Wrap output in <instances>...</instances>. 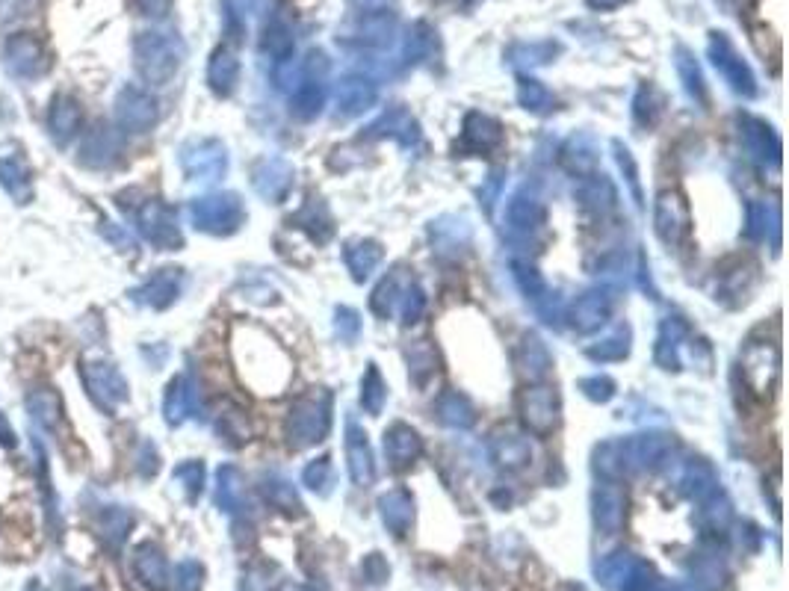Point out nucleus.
<instances>
[{
	"mask_svg": "<svg viewBox=\"0 0 789 591\" xmlns=\"http://www.w3.org/2000/svg\"><path fill=\"white\" fill-rule=\"evenodd\" d=\"M133 51H136L139 74L154 86L169 83L181 66V45L166 33H142Z\"/></svg>",
	"mask_w": 789,
	"mask_h": 591,
	"instance_id": "nucleus-1",
	"label": "nucleus"
},
{
	"mask_svg": "<svg viewBox=\"0 0 789 591\" xmlns=\"http://www.w3.org/2000/svg\"><path fill=\"white\" fill-rule=\"evenodd\" d=\"M3 63L15 77L36 80L51 68V57L48 48L33 33H15L3 45Z\"/></svg>",
	"mask_w": 789,
	"mask_h": 591,
	"instance_id": "nucleus-2",
	"label": "nucleus"
},
{
	"mask_svg": "<svg viewBox=\"0 0 789 591\" xmlns=\"http://www.w3.org/2000/svg\"><path fill=\"white\" fill-rule=\"evenodd\" d=\"M597 577L606 589L612 591H651L654 580H651V568L645 562H639L630 553H612L609 559H603L597 565Z\"/></svg>",
	"mask_w": 789,
	"mask_h": 591,
	"instance_id": "nucleus-3",
	"label": "nucleus"
},
{
	"mask_svg": "<svg viewBox=\"0 0 789 591\" xmlns=\"http://www.w3.org/2000/svg\"><path fill=\"white\" fill-rule=\"evenodd\" d=\"M116 113H119V122H122L125 128L142 131V128H148V125L157 119V104H154L151 95H145V92H139V89H125L122 98H119Z\"/></svg>",
	"mask_w": 789,
	"mask_h": 591,
	"instance_id": "nucleus-4",
	"label": "nucleus"
},
{
	"mask_svg": "<svg viewBox=\"0 0 789 591\" xmlns=\"http://www.w3.org/2000/svg\"><path fill=\"white\" fill-rule=\"evenodd\" d=\"M48 128H51V136H54L60 145H66L68 139L77 133V128H80V107H77L71 98H66V95L54 98L51 113H48Z\"/></svg>",
	"mask_w": 789,
	"mask_h": 591,
	"instance_id": "nucleus-5",
	"label": "nucleus"
},
{
	"mask_svg": "<svg viewBox=\"0 0 789 591\" xmlns=\"http://www.w3.org/2000/svg\"><path fill=\"white\" fill-rule=\"evenodd\" d=\"M136 574L139 580L151 591H166L169 586V571H166V559L160 556V550L154 547H142L136 556Z\"/></svg>",
	"mask_w": 789,
	"mask_h": 591,
	"instance_id": "nucleus-6",
	"label": "nucleus"
},
{
	"mask_svg": "<svg viewBox=\"0 0 789 591\" xmlns=\"http://www.w3.org/2000/svg\"><path fill=\"white\" fill-rule=\"evenodd\" d=\"M237 71H240V66H237L234 54L228 48H219L213 54V60H210V71H207L210 74V86L219 89V92H228L234 86V80H237Z\"/></svg>",
	"mask_w": 789,
	"mask_h": 591,
	"instance_id": "nucleus-7",
	"label": "nucleus"
},
{
	"mask_svg": "<svg viewBox=\"0 0 789 591\" xmlns=\"http://www.w3.org/2000/svg\"><path fill=\"white\" fill-rule=\"evenodd\" d=\"M594 515H597V524L603 526L606 532H615L621 526V521H624V500L618 494L606 491V494L597 497V512Z\"/></svg>",
	"mask_w": 789,
	"mask_h": 591,
	"instance_id": "nucleus-8",
	"label": "nucleus"
},
{
	"mask_svg": "<svg viewBox=\"0 0 789 591\" xmlns=\"http://www.w3.org/2000/svg\"><path fill=\"white\" fill-rule=\"evenodd\" d=\"M382 515H385V524L394 529L396 535H402L408 524H411V503L405 494H394V497H385L382 500Z\"/></svg>",
	"mask_w": 789,
	"mask_h": 591,
	"instance_id": "nucleus-9",
	"label": "nucleus"
},
{
	"mask_svg": "<svg viewBox=\"0 0 789 591\" xmlns=\"http://www.w3.org/2000/svg\"><path fill=\"white\" fill-rule=\"evenodd\" d=\"M0 184H3L12 196L18 198V201L30 198V190H27V172H24L15 160H3V163H0Z\"/></svg>",
	"mask_w": 789,
	"mask_h": 591,
	"instance_id": "nucleus-10",
	"label": "nucleus"
},
{
	"mask_svg": "<svg viewBox=\"0 0 789 591\" xmlns=\"http://www.w3.org/2000/svg\"><path fill=\"white\" fill-rule=\"evenodd\" d=\"M33 12H36V0H0V27L6 30L12 24H21Z\"/></svg>",
	"mask_w": 789,
	"mask_h": 591,
	"instance_id": "nucleus-11",
	"label": "nucleus"
},
{
	"mask_svg": "<svg viewBox=\"0 0 789 591\" xmlns=\"http://www.w3.org/2000/svg\"><path fill=\"white\" fill-rule=\"evenodd\" d=\"M39 399L45 402V405H39L36 399H30V411L36 414V420H42L45 426H57V420H60V399H57V394H39Z\"/></svg>",
	"mask_w": 789,
	"mask_h": 591,
	"instance_id": "nucleus-12",
	"label": "nucleus"
},
{
	"mask_svg": "<svg viewBox=\"0 0 789 591\" xmlns=\"http://www.w3.org/2000/svg\"><path fill=\"white\" fill-rule=\"evenodd\" d=\"M201 586V568L193 562H184L178 568V591H198Z\"/></svg>",
	"mask_w": 789,
	"mask_h": 591,
	"instance_id": "nucleus-13",
	"label": "nucleus"
},
{
	"mask_svg": "<svg viewBox=\"0 0 789 591\" xmlns=\"http://www.w3.org/2000/svg\"><path fill=\"white\" fill-rule=\"evenodd\" d=\"M139 6L145 9V15H151V18H160V15H166V12H169L172 0H139Z\"/></svg>",
	"mask_w": 789,
	"mask_h": 591,
	"instance_id": "nucleus-14",
	"label": "nucleus"
},
{
	"mask_svg": "<svg viewBox=\"0 0 789 591\" xmlns=\"http://www.w3.org/2000/svg\"><path fill=\"white\" fill-rule=\"evenodd\" d=\"M618 3H624V0H592V6H600V9H612Z\"/></svg>",
	"mask_w": 789,
	"mask_h": 591,
	"instance_id": "nucleus-15",
	"label": "nucleus"
},
{
	"mask_svg": "<svg viewBox=\"0 0 789 591\" xmlns=\"http://www.w3.org/2000/svg\"><path fill=\"white\" fill-rule=\"evenodd\" d=\"M665 591H698L695 586H668Z\"/></svg>",
	"mask_w": 789,
	"mask_h": 591,
	"instance_id": "nucleus-16",
	"label": "nucleus"
},
{
	"mask_svg": "<svg viewBox=\"0 0 789 591\" xmlns=\"http://www.w3.org/2000/svg\"><path fill=\"white\" fill-rule=\"evenodd\" d=\"M278 591H308V589H302V586H290V583H284V586H281V589Z\"/></svg>",
	"mask_w": 789,
	"mask_h": 591,
	"instance_id": "nucleus-17",
	"label": "nucleus"
}]
</instances>
